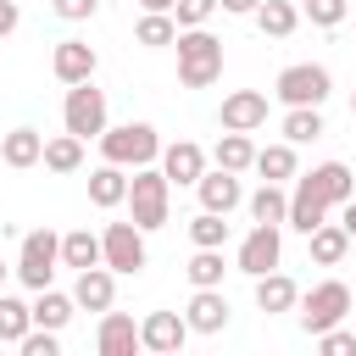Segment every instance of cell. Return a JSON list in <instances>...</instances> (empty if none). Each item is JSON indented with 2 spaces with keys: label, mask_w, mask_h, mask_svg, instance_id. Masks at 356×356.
Instances as JSON below:
<instances>
[{
  "label": "cell",
  "mask_w": 356,
  "mask_h": 356,
  "mask_svg": "<svg viewBox=\"0 0 356 356\" xmlns=\"http://www.w3.org/2000/svg\"><path fill=\"white\" fill-rule=\"evenodd\" d=\"M178 83L184 89H211L222 78V39L206 28H178Z\"/></svg>",
  "instance_id": "obj_1"
},
{
  "label": "cell",
  "mask_w": 356,
  "mask_h": 356,
  "mask_svg": "<svg viewBox=\"0 0 356 356\" xmlns=\"http://www.w3.org/2000/svg\"><path fill=\"white\" fill-rule=\"evenodd\" d=\"M128 217L145 228V234H156V228H167V217H172V184H167V172L150 161V167H134V178H128Z\"/></svg>",
  "instance_id": "obj_2"
},
{
  "label": "cell",
  "mask_w": 356,
  "mask_h": 356,
  "mask_svg": "<svg viewBox=\"0 0 356 356\" xmlns=\"http://www.w3.org/2000/svg\"><path fill=\"white\" fill-rule=\"evenodd\" d=\"M100 156L117 167H150L161 156V134L150 122H122V128H100Z\"/></svg>",
  "instance_id": "obj_3"
},
{
  "label": "cell",
  "mask_w": 356,
  "mask_h": 356,
  "mask_svg": "<svg viewBox=\"0 0 356 356\" xmlns=\"http://www.w3.org/2000/svg\"><path fill=\"white\" fill-rule=\"evenodd\" d=\"M56 267H61V234H50V228L22 234V250H17V267H11L22 278V289H50Z\"/></svg>",
  "instance_id": "obj_4"
},
{
  "label": "cell",
  "mask_w": 356,
  "mask_h": 356,
  "mask_svg": "<svg viewBox=\"0 0 356 356\" xmlns=\"http://www.w3.org/2000/svg\"><path fill=\"white\" fill-rule=\"evenodd\" d=\"M295 306H300V328H306V334H323V328L345 323L356 300H350V289H345L339 278H323V284H317L312 295H300Z\"/></svg>",
  "instance_id": "obj_5"
},
{
  "label": "cell",
  "mask_w": 356,
  "mask_h": 356,
  "mask_svg": "<svg viewBox=\"0 0 356 356\" xmlns=\"http://www.w3.org/2000/svg\"><path fill=\"white\" fill-rule=\"evenodd\" d=\"M273 95H278L284 106H323V100L334 95V78H328V67H317V61H295V67L278 72Z\"/></svg>",
  "instance_id": "obj_6"
},
{
  "label": "cell",
  "mask_w": 356,
  "mask_h": 356,
  "mask_svg": "<svg viewBox=\"0 0 356 356\" xmlns=\"http://www.w3.org/2000/svg\"><path fill=\"white\" fill-rule=\"evenodd\" d=\"M61 122H67V134H78V139H100V128H106V89H95V78L67 83Z\"/></svg>",
  "instance_id": "obj_7"
},
{
  "label": "cell",
  "mask_w": 356,
  "mask_h": 356,
  "mask_svg": "<svg viewBox=\"0 0 356 356\" xmlns=\"http://www.w3.org/2000/svg\"><path fill=\"white\" fill-rule=\"evenodd\" d=\"M100 261L111 273H145V228L128 217V222H106L100 234Z\"/></svg>",
  "instance_id": "obj_8"
},
{
  "label": "cell",
  "mask_w": 356,
  "mask_h": 356,
  "mask_svg": "<svg viewBox=\"0 0 356 356\" xmlns=\"http://www.w3.org/2000/svg\"><path fill=\"white\" fill-rule=\"evenodd\" d=\"M278 261H284V234H278V222H256V228L239 239L234 267H239V273H250V278H261V273H273Z\"/></svg>",
  "instance_id": "obj_9"
},
{
  "label": "cell",
  "mask_w": 356,
  "mask_h": 356,
  "mask_svg": "<svg viewBox=\"0 0 356 356\" xmlns=\"http://www.w3.org/2000/svg\"><path fill=\"white\" fill-rule=\"evenodd\" d=\"M217 122L234 128V134H256V128L267 122V95H261V89H234V95H222Z\"/></svg>",
  "instance_id": "obj_10"
},
{
  "label": "cell",
  "mask_w": 356,
  "mask_h": 356,
  "mask_svg": "<svg viewBox=\"0 0 356 356\" xmlns=\"http://www.w3.org/2000/svg\"><path fill=\"white\" fill-rule=\"evenodd\" d=\"M195 195H200V206L206 211H234V206H245V189H239V172H228V167H206L200 178H195Z\"/></svg>",
  "instance_id": "obj_11"
},
{
  "label": "cell",
  "mask_w": 356,
  "mask_h": 356,
  "mask_svg": "<svg viewBox=\"0 0 356 356\" xmlns=\"http://www.w3.org/2000/svg\"><path fill=\"white\" fill-rule=\"evenodd\" d=\"M184 339H189V323H184L178 312H150V317L139 323V350L172 356V350H184Z\"/></svg>",
  "instance_id": "obj_12"
},
{
  "label": "cell",
  "mask_w": 356,
  "mask_h": 356,
  "mask_svg": "<svg viewBox=\"0 0 356 356\" xmlns=\"http://www.w3.org/2000/svg\"><path fill=\"white\" fill-rule=\"evenodd\" d=\"M117 300V273L100 261V267H83L78 278H72V306L78 312H106Z\"/></svg>",
  "instance_id": "obj_13"
},
{
  "label": "cell",
  "mask_w": 356,
  "mask_h": 356,
  "mask_svg": "<svg viewBox=\"0 0 356 356\" xmlns=\"http://www.w3.org/2000/svg\"><path fill=\"white\" fill-rule=\"evenodd\" d=\"M95 350L100 356H134L139 350V323L128 312H100V328H95Z\"/></svg>",
  "instance_id": "obj_14"
},
{
  "label": "cell",
  "mask_w": 356,
  "mask_h": 356,
  "mask_svg": "<svg viewBox=\"0 0 356 356\" xmlns=\"http://www.w3.org/2000/svg\"><path fill=\"white\" fill-rule=\"evenodd\" d=\"M95 67H100V56H95V44H83V39H61L56 56H50V72H56L61 83H83V78H95Z\"/></svg>",
  "instance_id": "obj_15"
},
{
  "label": "cell",
  "mask_w": 356,
  "mask_h": 356,
  "mask_svg": "<svg viewBox=\"0 0 356 356\" xmlns=\"http://www.w3.org/2000/svg\"><path fill=\"white\" fill-rule=\"evenodd\" d=\"M161 172H167V184H195L200 172H206V150L195 145V139H172V145H161Z\"/></svg>",
  "instance_id": "obj_16"
},
{
  "label": "cell",
  "mask_w": 356,
  "mask_h": 356,
  "mask_svg": "<svg viewBox=\"0 0 356 356\" xmlns=\"http://www.w3.org/2000/svg\"><path fill=\"white\" fill-rule=\"evenodd\" d=\"M184 323H189V334H222V328H228V300H222V289H195L189 306H184Z\"/></svg>",
  "instance_id": "obj_17"
},
{
  "label": "cell",
  "mask_w": 356,
  "mask_h": 356,
  "mask_svg": "<svg viewBox=\"0 0 356 356\" xmlns=\"http://www.w3.org/2000/svg\"><path fill=\"white\" fill-rule=\"evenodd\" d=\"M306 184L323 195V206H345V200L356 195V172H350L345 161H323V167H312Z\"/></svg>",
  "instance_id": "obj_18"
},
{
  "label": "cell",
  "mask_w": 356,
  "mask_h": 356,
  "mask_svg": "<svg viewBox=\"0 0 356 356\" xmlns=\"http://www.w3.org/2000/svg\"><path fill=\"white\" fill-rule=\"evenodd\" d=\"M284 222H289L295 234H312L317 222H328V206H323V195H317L306 178L289 189V211H284Z\"/></svg>",
  "instance_id": "obj_19"
},
{
  "label": "cell",
  "mask_w": 356,
  "mask_h": 356,
  "mask_svg": "<svg viewBox=\"0 0 356 356\" xmlns=\"http://www.w3.org/2000/svg\"><path fill=\"white\" fill-rule=\"evenodd\" d=\"M89 200H95L100 211H117V206L128 200V167H117V161L95 167V172H89Z\"/></svg>",
  "instance_id": "obj_20"
},
{
  "label": "cell",
  "mask_w": 356,
  "mask_h": 356,
  "mask_svg": "<svg viewBox=\"0 0 356 356\" xmlns=\"http://www.w3.org/2000/svg\"><path fill=\"white\" fill-rule=\"evenodd\" d=\"M295 300H300V289H295V278H289V273H278V267H273V273H261V278H256V306H261L267 317H273V312H295Z\"/></svg>",
  "instance_id": "obj_21"
},
{
  "label": "cell",
  "mask_w": 356,
  "mask_h": 356,
  "mask_svg": "<svg viewBox=\"0 0 356 356\" xmlns=\"http://www.w3.org/2000/svg\"><path fill=\"white\" fill-rule=\"evenodd\" d=\"M39 156H44V134L39 128H11L0 139V161L6 167H39Z\"/></svg>",
  "instance_id": "obj_22"
},
{
  "label": "cell",
  "mask_w": 356,
  "mask_h": 356,
  "mask_svg": "<svg viewBox=\"0 0 356 356\" xmlns=\"http://www.w3.org/2000/svg\"><path fill=\"white\" fill-rule=\"evenodd\" d=\"M306 245H312V261H317V267H339L345 250H350V234H345L339 222H317V228L306 234Z\"/></svg>",
  "instance_id": "obj_23"
},
{
  "label": "cell",
  "mask_w": 356,
  "mask_h": 356,
  "mask_svg": "<svg viewBox=\"0 0 356 356\" xmlns=\"http://www.w3.org/2000/svg\"><path fill=\"white\" fill-rule=\"evenodd\" d=\"M28 312H33V328H56V334H61L78 306H72V295H61V289H33V306H28Z\"/></svg>",
  "instance_id": "obj_24"
},
{
  "label": "cell",
  "mask_w": 356,
  "mask_h": 356,
  "mask_svg": "<svg viewBox=\"0 0 356 356\" xmlns=\"http://www.w3.org/2000/svg\"><path fill=\"white\" fill-rule=\"evenodd\" d=\"M250 17H256V28H261L267 39H289V33L300 28V6H295V0H261Z\"/></svg>",
  "instance_id": "obj_25"
},
{
  "label": "cell",
  "mask_w": 356,
  "mask_h": 356,
  "mask_svg": "<svg viewBox=\"0 0 356 356\" xmlns=\"http://www.w3.org/2000/svg\"><path fill=\"white\" fill-rule=\"evenodd\" d=\"M245 211H250V222H278V228H284L289 195H284L273 178H261V189H256V195H245Z\"/></svg>",
  "instance_id": "obj_26"
},
{
  "label": "cell",
  "mask_w": 356,
  "mask_h": 356,
  "mask_svg": "<svg viewBox=\"0 0 356 356\" xmlns=\"http://www.w3.org/2000/svg\"><path fill=\"white\" fill-rule=\"evenodd\" d=\"M61 267H72V273H83V267H100V234H89V228H72V234H61Z\"/></svg>",
  "instance_id": "obj_27"
},
{
  "label": "cell",
  "mask_w": 356,
  "mask_h": 356,
  "mask_svg": "<svg viewBox=\"0 0 356 356\" xmlns=\"http://www.w3.org/2000/svg\"><path fill=\"white\" fill-rule=\"evenodd\" d=\"M184 273H189L195 289H222V273H228L222 267V245H195V256H189Z\"/></svg>",
  "instance_id": "obj_28"
},
{
  "label": "cell",
  "mask_w": 356,
  "mask_h": 356,
  "mask_svg": "<svg viewBox=\"0 0 356 356\" xmlns=\"http://www.w3.org/2000/svg\"><path fill=\"white\" fill-rule=\"evenodd\" d=\"M211 161H217V167H228V172H250V161H256V145H250V134H234V128H222V139H217Z\"/></svg>",
  "instance_id": "obj_29"
},
{
  "label": "cell",
  "mask_w": 356,
  "mask_h": 356,
  "mask_svg": "<svg viewBox=\"0 0 356 356\" xmlns=\"http://www.w3.org/2000/svg\"><path fill=\"white\" fill-rule=\"evenodd\" d=\"M172 39H178L172 11H145V17H139V28H134V44H145V50H167Z\"/></svg>",
  "instance_id": "obj_30"
},
{
  "label": "cell",
  "mask_w": 356,
  "mask_h": 356,
  "mask_svg": "<svg viewBox=\"0 0 356 356\" xmlns=\"http://www.w3.org/2000/svg\"><path fill=\"white\" fill-rule=\"evenodd\" d=\"M284 139H289V145L323 139V106H289V111H284Z\"/></svg>",
  "instance_id": "obj_31"
},
{
  "label": "cell",
  "mask_w": 356,
  "mask_h": 356,
  "mask_svg": "<svg viewBox=\"0 0 356 356\" xmlns=\"http://www.w3.org/2000/svg\"><path fill=\"white\" fill-rule=\"evenodd\" d=\"M50 172H78L83 167V139L78 134H56V139H44V156H39Z\"/></svg>",
  "instance_id": "obj_32"
},
{
  "label": "cell",
  "mask_w": 356,
  "mask_h": 356,
  "mask_svg": "<svg viewBox=\"0 0 356 356\" xmlns=\"http://www.w3.org/2000/svg\"><path fill=\"white\" fill-rule=\"evenodd\" d=\"M261 178H273V184H284V178H295V145L284 139V145H267V150H256V161H250Z\"/></svg>",
  "instance_id": "obj_33"
},
{
  "label": "cell",
  "mask_w": 356,
  "mask_h": 356,
  "mask_svg": "<svg viewBox=\"0 0 356 356\" xmlns=\"http://www.w3.org/2000/svg\"><path fill=\"white\" fill-rule=\"evenodd\" d=\"M28 328H33V312H28V300H17V295H0V345H17Z\"/></svg>",
  "instance_id": "obj_34"
},
{
  "label": "cell",
  "mask_w": 356,
  "mask_h": 356,
  "mask_svg": "<svg viewBox=\"0 0 356 356\" xmlns=\"http://www.w3.org/2000/svg\"><path fill=\"white\" fill-rule=\"evenodd\" d=\"M189 239H195V245H222V239H228V217L200 206V211H195V222H189Z\"/></svg>",
  "instance_id": "obj_35"
},
{
  "label": "cell",
  "mask_w": 356,
  "mask_h": 356,
  "mask_svg": "<svg viewBox=\"0 0 356 356\" xmlns=\"http://www.w3.org/2000/svg\"><path fill=\"white\" fill-rule=\"evenodd\" d=\"M300 11L312 17V28H339L345 11H350V0H300Z\"/></svg>",
  "instance_id": "obj_36"
},
{
  "label": "cell",
  "mask_w": 356,
  "mask_h": 356,
  "mask_svg": "<svg viewBox=\"0 0 356 356\" xmlns=\"http://www.w3.org/2000/svg\"><path fill=\"white\" fill-rule=\"evenodd\" d=\"M217 11V0H172V22L178 28H206Z\"/></svg>",
  "instance_id": "obj_37"
},
{
  "label": "cell",
  "mask_w": 356,
  "mask_h": 356,
  "mask_svg": "<svg viewBox=\"0 0 356 356\" xmlns=\"http://www.w3.org/2000/svg\"><path fill=\"white\" fill-rule=\"evenodd\" d=\"M17 350L22 356H61V339H56V328H28L17 339Z\"/></svg>",
  "instance_id": "obj_38"
},
{
  "label": "cell",
  "mask_w": 356,
  "mask_h": 356,
  "mask_svg": "<svg viewBox=\"0 0 356 356\" xmlns=\"http://www.w3.org/2000/svg\"><path fill=\"white\" fill-rule=\"evenodd\" d=\"M317 345H323L328 356H356V328H339V323H334V328L317 334Z\"/></svg>",
  "instance_id": "obj_39"
},
{
  "label": "cell",
  "mask_w": 356,
  "mask_h": 356,
  "mask_svg": "<svg viewBox=\"0 0 356 356\" xmlns=\"http://www.w3.org/2000/svg\"><path fill=\"white\" fill-rule=\"evenodd\" d=\"M100 11V0H56V17H67V22H89Z\"/></svg>",
  "instance_id": "obj_40"
},
{
  "label": "cell",
  "mask_w": 356,
  "mask_h": 356,
  "mask_svg": "<svg viewBox=\"0 0 356 356\" xmlns=\"http://www.w3.org/2000/svg\"><path fill=\"white\" fill-rule=\"evenodd\" d=\"M17 22H22L17 0H0V39H6V33H17Z\"/></svg>",
  "instance_id": "obj_41"
},
{
  "label": "cell",
  "mask_w": 356,
  "mask_h": 356,
  "mask_svg": "<svg viewBox=\"0 0 356 356\" xmlns=\"http://www.w3.org/2000/svg\"><path fill=\"white\" fill-rule=\"evenodd\" d=\"M339 228H345V234H350V245H356V195L339 206Z\"/></svg>",
  "instance_id": "obj_42"
},
{
  "label": "cell",
  "mask_w": 356,
  "mask_h": 356,
  "mask_svg": "<svg viewBox=\"0 0 356 356\" xmlns=\"http://www.w3.org/2000/svg\"><path fill=\"white\" fill-rule=\"evenodd\" d=\"M217 6H222V11H234V17H250L261 0H217Z\"/></svg>",
  "instance_id": "obj_43"
},
{
  "label": "cell",
  "mask_w": 356,
  "mask_h": 356,
  "mask_svg": "<svg viewBox=\"0 0 356 356\" xmlns=\"http://www.w3.org/2000/svg\"><path fill=\"white\" fill-rule=\"evenodd\" d=\"M145 11H172V0H139Z\"/></svg>",
  "instance_id": "obj_44"
},
{
  "label": "cell",
  "mask_w": 356,
  "mask_h": 356,
  "mask_svg": "<svg viewBox=\"0 0 356 356\" xmlns=\"http://www.w3.org/2000/svg\"><path fill=\"white\" fill-rule=\"evenodd\" d=\"M6 273H11V267H6V261H0V284H6Z\"/></svg>",
  "instance_id": "obj_45"
},
{
  "label": "cell",
  "mask_w": 356,
  "mask_h": 356,
  "mask_svg": "<svg viewBox=\"0 0 356 356\" xmlns=\"http://www.w3.org/2000/svg\"><path fill=\"white\" fill-rule=\"evenodd\" d=\"M350 117H356V95H350Z\"/></svg>",
  "instance_id": "obj_46"
},
{
  "label": "cell",
  "mask_w": 356,
  "mask_h": 356,
  "mask_svg": "<svg viewBox=\"0 0 356 356\" xmlns=\"http://www.w3.org/2000/svg\"><path fill=\"white\" fill-rule=\"evenodd\" d=\"M350 312H356V306H350Z\"/></svg>",
  "instance_id": "obj_47"
}]
</instances>
